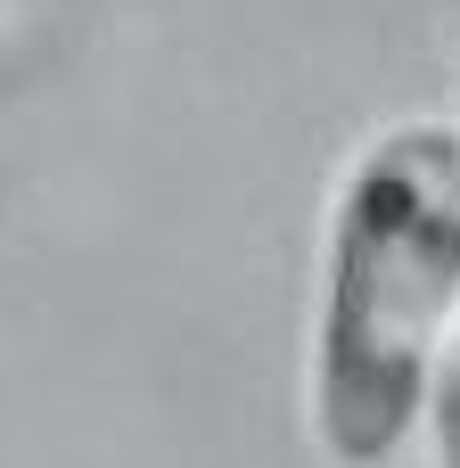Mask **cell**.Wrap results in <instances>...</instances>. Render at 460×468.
Listing matches in <instances>:
<instances>
[{
    "label": "cell",
    "mask_w": 460,
    "mask_h": 468,
    "mask_svg": "<svg viewBox=\"0 0 460 468\" xmlns=\"http://www.w3.org/2000/svg\"><path fill=\"white\" fill-rule=\"evenodd\" d=\"M460 313V132H379L329 206L313 313V436L337 468H387L428 411Z\"/></svg>",
    "instance_id": "1"
},
{
    "label": "cell",
    "mask_w": 460,
    "mask_h": 468,
    "mask_svg": "<svg viewBox=\"0 0 460 468\" xmlns=\"http://www.w3.org/2000/svg\"><path fill=\"white\" fill-rule=\"evenodd\" d=\"M428 444H436V468H460V329L436 354V378H428Z\"/></svg>",
    "instance_id": "2"
}]
</instances>
